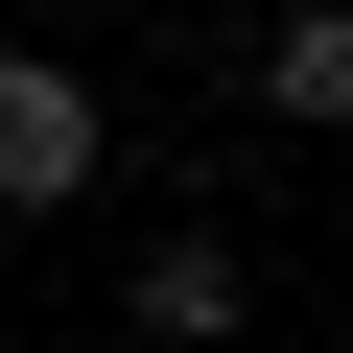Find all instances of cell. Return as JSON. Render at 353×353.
Wrapping results in <instances>:
<instances>
[{"label":"cell","instance_id":"2","mask_svg":"<svg viewBox=\"0 0 353 353\" xmlns=\"http://www.w3.org/2000/svg\"><path fill=\"white\" fill-rule=\"evenodd\" d=\"M259 330V259L236 236H141V353H236Z\"/></svg>","mask_w":353,"mask_h":353},{"label":"cell","instance_id":"3","mask_svg":"<svg viewBox=\"0 0 353 353\" xmlns=\"http://www.w3.org/2000/svg\"><path fill=\"white\" fill-rule=\"evenodd\" d=\"M259 118L283 141H353V0H283L259 24Z\"/></svg>","mask_w":353,"mask_h":353},{"label":"cell","instance_id":"1","mask_svg":"<svg viewBox=\"0 0 353 353\" xmlns=\"http://www.w3.org/2000/svg\"><path fill=\"white\" fill-rule=\"evenodd\" d=\"M94 165H118V94L71 71V48H0V212H94Z\"/></svg>","mask_w":353,"mask_h":353}]
</instances>
